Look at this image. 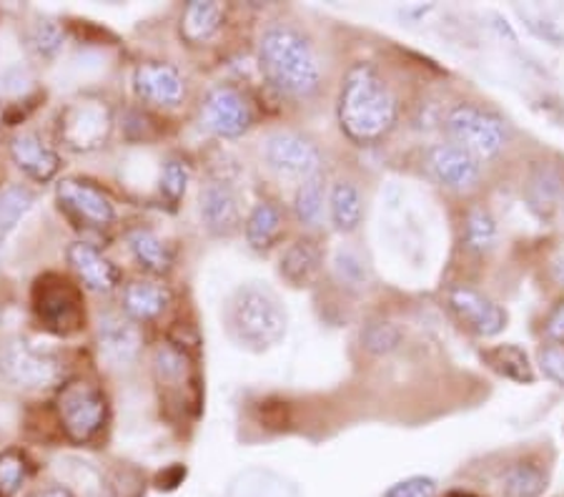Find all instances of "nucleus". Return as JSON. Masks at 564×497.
<instances>
[{
  "instance_id": "29",
  "label": "nucleus",
  "mask_w": 564,
  "mask_h": 497,
  "mask_svg": "<svg viewBox=\"0 0 564 497\" xmlns=\"http://www.w3.org/2000/svg\"><path fill=\"white\" fill-rule=\"evenodd\" d=\"M485 359L489 367L507 379H512L517 385H532L534 382V369L530 365L527 352L517 345H499L485 352Z\"/></svg>"
},
{
  "instance_id": "23",
  "label": "nucleus",
  "mask_w": 564,
  "mask_h": 497,
  "mask_svg": "<svg viewBox=\"0 0 564 497\" xmlns=\"http://www.w3.org/2000/svg\"><path fill=\"white\" fill-rule=\"evenodd\" d=\"M329 219L336 231H357L364 219L361 188L351 179H339L329 192Z\"/></svg>"
},
{
  "instance_id": "33",
  "label": "nucleus",
  "mask_w": 564,
  "mask_h": 497,
  "mask_svg": "<svg viewBox=\"0 0 564 497\" xmlns=\"http://www.w3.org/2000/svg\"><path fill=\"white\" fill-rule=\"evenodd\" d=\"M188 184H191V169L186 161L169 159L161 169V196L166 198L171 206H176L181 198L186 196Z\"/></svg>"
},
{
  "instance_id": "10",
  "label": "nucleus",
  "mask_w": 564,
  "mask_h": 497,
  "mask_svg": "<svg viewBox=\"0 0 564 497\" xmlns=\"http://www.w3.org/2000/svg\"><path fill=\"white\" fill-rule=\"evenodd\" d=\"M253 111L247 96L234 86H216L202 104V126L218 139H241L251 129Z\"/></svg>"
},
{
  "instance_id": "37",
  "label": "nucleus",
  "mask_w": 564,
  "mask_h": 497,
  "mask_svg": "<svg viewBox=\"0 0 564 497\" xmlns=\"http://www.w3.org/2000/svg\"><path fill=\"white\" fill-rule=\"evenodd\" d=\"M436 493H440V485H436L434 477L412 475L406 480L391 485L384 497H436Z\"/></svg>"
},
{
  "instance_id": "24",
  "label": "nucleus",
  "mask_w": 564,
  "mask_h": 497,
  "mask_svg": "<svg viewBox=\"0 0 564 497\" xmlns=\"http://www.w3.org/2000/svg\"><path fill=\"white\" fill-rule=\"evenodd\" d=\"M126 241H129L135 264L143 271H149V274H169L171 267H174V251H171L169 244L163 241L156 231L133 229L129 231Z\"/></svg>"
},
{
  "instance_id": "26",
  "label": "nucleus",
  "mask_w": 564,
  "mask_h": 497,
  "mask_svg": "<svg viewBox=\"0 0 564 497\" xmlns=\"http://www.w3.org/2000/svg\"><path fill=\"white\" fill-rule=\"evenodd\" d=\"M329 212V196H326V186L322 176H314L299 184L294 196V216L296 222L314 229L324 222V214Z\"/></svg>"
},
{
  "instance_id": "42",
  "label": "nucleus",
  "mask_w": 564,
  "mask_h": 497,
  "mask_svg": "<svg viewBox=\"0 0 564 497\" xmlns=\"http://www.w3.org/2000/svg\"><path fill=\"white\" fill-rule=\"evenodd\" d=\"M452 497H471V495H452Z\"/></svg>"
},
{
  "instance_id": "19",
  "label": "nucleus",
  "mask_w": 564,
  "mask_h": 497,
  "mask_svg": "<svg viewBox=\"0 0 564 497\" xmlns=\"http://www.w3.org/2000/svg\"><path fill=\"white\" fill-rule=\"evenodd\" d=\"M564 196V171L552 161H534L524 181L527 206L536 216H550L562 204Z\"/></svg>"
},
{
  "instance_id": "11",
  "label": "nucleus",
  "mask_w": 564,
  "mask_h": 497,
  "mask_svg": "<svg viewBox=\"0 0 564 497\" xmlns=\"http://www.w3.org/2000/svg\"><path fill=\"white\" fill-rule=\"evenodd\" d=\"M198 214L212 237H234L241 229V198L229 179H208L198 194Z\"/></svg>"
},
{
  "instance_id": "8",
  "label": "nucleus",
  "mask_w": 564,
  "mask_h": 497,
  "mask_svg": "<svg viewBox=\"0 0 564 497\" xmlns=\"http://www.w3.org/2000/svg\"><path fill=\"white\" fill-rule=\"evenodd\" d=\"M261 156L269 171H274L281 179L304 184L308 179L322 176V151H318L312 139H306V136L296 131L269 133L267 139H263Z\"/></svg>"
},
{
  "instance_id": "20",
  "label": "nucleus",
  "mask_w": 564,
  "mask_h": 497,
  "mask_svg": "<svg viewBox=\"0 0 564 497\" xmlns=\"http://www.w3.org/2000/svg\"><path fill=\"white\" fill-rule=\"evenodd\" d=\"M121 304L129 320L151 322L169 310L171 292L169 287L151 282V279H135V282L123 287Z\"/></svg>"
},
{
  "instance_id": "34",
  "label": "nucleus",
  "mask_w": 564,
  "mask_h": 497,
  "mask_svg": "<svg viewBox=\"0 0 564 497\" xmlns=\"http://www.w3.org/2000/svg\"><path fill=\"white\" fill-rule=\"evenodd\" d=\"M332 264H334L336 279H339L344 287L349 289L367 287V279H369L367 264H364V259L354 249H344V247L336 249Z\"/></svg>"
},
{
  "instance_id": "12",
  "label": "nucleus",
  "mask_w": 564,
  "mask_h": 497,
  "mask_svg": "<svg viewBox=\"0 0 564 497\" xmlns=\"http://www.w3.org/2000/svg\"><path fill=\"white\" fill-rule=\"evenodd\" d=\"M58 204L68 214L76 216L80 224L94 226V229H106L116 222V206L104 188L90 184L86 179H63L56 188Z\"/></svg>"
},
{
  "instance_id": "35",
  "label": "nucleus",
  "mask_w": 564,
  "mask_h": 497,
  "mask_svg": "<svg viewBox=\"0 0 564 497\" xmlns=\"http://www.w3.org/2000/svg\"><path fill=\"white\" fill-rule=\"evenodd\" d=\"M31 43H33V48L41 58L51 61L63 51V43H66V33H63V29L56 21H39L31 31Z\"/></svg>"
},
{
  "instance_id": "43",
  "label": "nucleus",
  "mask_w": 564,
  "mask_h": 497,
  "mask_svg": "<svg viewBox=\"0 0 564 497\" xmlns=\"http://www.w3.org/2000/svg\"><path fill=\"white\" fill-rule=\"evenodd\" d=\"M0 119H3V108H0Z\"/></svg>"
},
{
  "instance_id": "25",
  "label": "nucleus",
  "mask_w": 564,
  "mask_h": 497,
  "mask_svg": "<svg viewBox=\"0 0 564 497\" xmlns=\"http://www.w3.org/2000/svg\"><path fill=\"white\" fill-rule=\"evenodd\" d=\"M284 229V214H281L274 202H259L253 204L247 222H243V234H247V244L253 251H267L276 244Z\"/></svg>"
},
{
  "instance_id": "28",
  "label": "nucleus",
  "mask_w": 564,
  "mask_h": 497,
  "mask_svg": "<svg viewBox=\"0 0 564 497\" xmlns=\"http://www.w3.org/2000/svg\"><path fill=\"white\" fill-rule=\"evenodd\" d=\"M547 490V473L534 463H514L505 469L502 493L505 497H542Z\"/></svg>"
},
{
  "instance_id": "40",
  "label": "nucleus",
  "mask_w": 564,
  "mask_h": 497,
  "mask_svg": "<svg viewBox=\"0 0 564 497\" xmlns=\"http://www.w3.org/2000/svg\"><path fill=\"white\" fill-rule=\"evenodd\" d=\"M29 497H76V495H73L68 487H63V485H51V487H43V490L31 493Z\"/></svg>"
},
{
  "instance_id": "4",
  "label": "nucleus",
  "mask_w": 564,
  "mask_h": 497,
  "mask_svg": "<svg viewBox=\"0 0 564 497\" xmlns=\"http://www.w3.org/2000/svg\"><path fill=\"white\" fill-rule=\"evenodd\" d=\"M31 302L41 327L56 337H70L86 327L84 294L68 277L45 271L35 279Z\"/></svg>"
},
{
  "instance_id": "18",
  "label": "nucleus",
  "mask_w": 564,
  "mask_h": 497,
  "mask_svg": "<svg viewBox=\"0 0 564 497\" xmlns=\"http://www.w3.org/2000/svg\"><path fill=\"white\" fill-rule=\"evenodd\" d=\"M11 159L25 176L39 181V184H48L61 171L58 153L33 131H23L15 136L11 141Z\"/></svg>"
},
{
  "instance_id": "7",
  "label": "nucleus",
  "mask_w": 564,
  "mask_h": 497,
  "mask_svg": "<svg viewBox=\"0 0 564 497\" xmlns=\"http://www.w3.org/2000/svg\"><path fill=\"white\" fill-rule=\"evenodd\" d=\"M0 375L21 390H45L61 382L63 361L53 349L33 345L29 339H13L0 352Z\"/></svg>"
},
{
  "instance_id": "9",
  "label": "nucleus",
  "mask_w": 564,
  "mask_h": 497,
  "mask_svg": "<svg viewBox=\"0 0 564 497\" xmlns=\"http://www.w3.org/2000/svg\"><path fill=\"white\" fill-rule=\"evenodd\" d=\"M113 131L111 108L98 98H78L61 111L58 133L70 151H96Z\"/></svg>"
},
{
  "instance_id": "13",
  "label": "nucleus",
  "mask_w": 564,
  "mask_h": 497,
  "mask_svg": "<svg viewBox=\"0 0 564 497\" xmlns=\"http://www.w3.org/2000/svg\"><path fill=\"white\" fill-rule=\"evenodd\" d=\"M133 90L145 104L176 108L186 98V78L171 63L145 61L133 71Z\"/></svg>"
},
{
  "instance_id": "17",
  "label": "nucleus",
  "mask_w": 564,
  "mask_h": 497,
  "mask_svg": "<svg viewBox=\"0 0 564 497\" xmlns=\"http://www.w3.org/2000/svg\"><path fill=\"white\" fill-rule=\"evenodd\" d=\"M66 259L70 269L76 271L80 282L86 289L96 294H108L121 284V271L111 259L104 257L94 244L88 241H73L66 249Z\"/></svg>"
},
{
  "instance_id": "30",
  "label": "nucleus",
  "mask_w": 564,
  "mask_h": 497,
  "mask_svg": "<svg viewBox=\"0 0 564 497\" xmlns=\"http://www.w3.org/2000/svg\"><path fill=\"white\" fill-rule=\"evenodd\" d=\"M188 355L174 342H161L153 352V375L161 387H181L188 379Z\"/></svg>"
},
{
  "instance_id": "5",
  "label": "nucleus",
  "mask_w": 564,
  "mask_h": 497,
  "mask_svg": "<svg viewBox=\"0 0 564 497\" xmlns=\"http://www.w3.org/2000/svg\"><path fill=\"white\" fill-rule=\"evenodd\" d=\"M56 414L66 437L76 445H86L106 428L108 400L101 387L76 377L58 387Z\"/></svg>"
},
{
  "instance_id": "22",
  "label": "nucleus",
  "mask_w": 564,
  "mask_h": 497,
  "mask_svg": "<svg viewBox=\"0 0 564 497\" xmlns=\"http://www.w3.org/2000/svg\"><path fill=\"white\" fill-rule=\"evenodd\" d=\"M322 269V249L314 239H296L281 257L279 271L291 287H308Z\"/></svg>"
},
{
  "instance_id": "38",
  "label": "nucleus",
  "mask_w": 564,
  "mask_h": 497,
  "mask_svg": "<svg viewBox=\"0 0 564 497\" xmlns=\"http://www.w3.org/2000/svg\"><path fill=\"white\" fill-rule=\"evenodd\" d=\"M536 365L550 382L564 387V345H554V342L544 345L536 355Z\"/></svg>"
},
{
  "instance_id": "2",
  "label": "nucleus",
  "mask_w": 564,
  "mask_h": 497,
  "mask_svg": "<svg viewBox=\"0 0 564 497\" xmlns=\"http://www.w3.org/2000/svg\"><path fill=\"white\" fill-rule=\"evenodd\" d=\"M259 68L271 88L296 101L316 96L324 80L316 45L291 23H274L261 33Z\"/></svg>"
},
{
  "instance_id": "44",
  "label": "nucleus",
  "mask_w": 564,
  "mask_h": 497,
  "mask_svg": "<svg viewBox=\"0 0 564 497\" xmlns=\"http://www.w3.org/2000/svg\"><path fill=\"white\" fill-rule=\"evenodd\" d=\"M562 216H564V202H562Z\"/></svg>"
},
{
  "instance_id": "36",
  "label": "nucleus",
  "mask_w": 564,
  "mask_h": 497,
  "mask_svg": "<svg viewBox=\"0 0 564 497\" xmlns=\"http://www.w3.org/2000/svg\"><path fill=\"white\" fill-rule=\"evenodd\" d=\"M29 475V465H25L23 455L18 452H3L0 455V497H13L21 490Z\"/></svg>"
},
{
  "instance_id": "3",
  "label": "nucleus",
  "mask_w": 564,
  "mask_h": 497,
  "mask_svg": "<svg viewBox=\"0 0 564 497\" xmlns=\"http://www.w3.org/2000/svg\"><path fill=\"white\" fill-rule=\"evenodd\" d=\"M224 327L236 347L267 352L286 337L289 316L279 296L263 284H241L224 306Z\"/></svg>"
},
{
  "instance_id": "39",
  "label": "nucleus",
  "mask_w": 564,
  "mask_h": 497,
  "mask_svg": "<svg viewBox=\"0 0 564 497\" xmlns=\"http://www.w3.org/2000/svg\"><path fill=\"white\" fill-rule=\"evenodd\" d=\"M544 334H547V339L554 342V345H564V302H560L550 312L547 322H544Z\"/></svg>"
},
{
  "instance_id": "1",
  "label": "nucleus",
  "mask_w": 564,
  "mask_h": 497,
  "mask_svg": "<svg viewBox=\"0 0 564 497\" xmlns=\"http://www.w3.org/2000/svg\"><path fill=\"white\" fill-rule=\"evenodd\" d=\"M339 126L359 147L384 141L399 121V98L375 63H354L341 80Z\"/></svg>"
},
{
  "instance_id": "6",
  "label": "nucleus",
  "mask_w": 564,
  "mask_h": 497,
  "mask_svg": "<svg viewBox=\"0 0 564 497\" xmlns=\"http://www.w3.org/2000/svg\"><path fill=\"white\" fill-rule=\"evenodd\" d=\"M444 129H447L452 143H457L464 151H469L471 156L481 161V164L497 159L507 147L505 121L475 104L454 106L447 114Z\"/></svg>"
},
{
  "instance_id": "32",
  "label": "nucleus",
  "mask_w": 564,
  "mask_h": 497,
  "mask_svg": "<svg viewBox=\"0 0 564 497\" xmlns=\"http://www.w3.org/2000/svg\"><path fill=\"white\" fill-rule=\"evenodd\" d=\"M402 339H404V332L399 329L394 322H387V320L369 322L367 327L361 329V347L377 357L391 355V352L399 349V345H402Z\"/></svg>"
},
{
  "instance_id": "16",
  "label": "nucleus",
  "mask_w": 564,
  "mask_h": 497,
  "mask_svg": "<svg viewBox=\"0 0 564 497\" xmlns=\"http://www.w3.org/2000/svg\"><path fill=\"white\" fill-rule=\"evenodd\" d=\"M98 347L111 367H131L141 355V332L129 316L108 312L98 320Z\"/></svg>"
},
{
  "instance_id": "14",
  "label": "nucleus",
  "mask_w": 564,
  "mask_h": 497,
  "mask_svg": "<svg viewBox=\"0 0 564 497\" xmlns=\"http://www.w3.org/2000/svg\"><path fill=\"white\" fill-rule=\"evenodd\" d=\"M426 166H430V174L440 181L444 188L457 194L477 188L481 179V161L452 141L432 147L430 156H426Z\"/></svg>"
},
{
  "instance_id": "27",
  "label": "nucleus",
  "mask_w": 564,
  "mask_h": 497,
  "mask_svg": "<svg viewBox=\"0 0 564 497\" xmlns=\"http://www.w3.org/2000/svg\"><path fill=\"white\" fill-rule=\"evenodd\" d=\"M499 239V229H497V219L487 206L475 204L464 216V244H467L469 251L475 255H487L497 247Z\"/></svg>"
},
{
  "instance_id": "41",
  "label": "nucleus",
  "mask_w": 564,
  "mask_h": 497,
  "mask_svg": "<svg viewBox=\"0 0 564 497\" xmlns=\"http://www.w3.org/2000/svg\"><path fill=\"white\" fill-rule=\"evenodd\" d=\"M550 271H552V279H554V282H557L560 287H564V255H560V257H554V259H552V267H550Z\"/></svg>"
},
{
  "instance_id": "31",
  "label": "nucleus",
  "mask_w": 564,
  "mask_h": 497,
  "mask_svg": "<svg viewBox=\"0 0 564 497\" xmlns=\"http://www.w3.org/2000/svg\"><path fill=\"white\" fill-rule=\"evenodd\" d=\"M35 196L29 186L13 184L0 194V241L15 229V224L31 212Z\"/></svg>"
},
{
  "instance_id": "15",
  "label": "nucleus",
  "mask_w": 564,
  "mask_h": 497,
  "mask_svg": "<svg viewBox=\"0 0 564 497\" xmlns=\"http://www.w3.org/2000/svg\"><path fill=\"white\" fill-rule=\"evenodd\" d=\"M449 304L459 320L479 337H497L507 327V312L477 289L454 287L449 292Z\"/></svg>"
},
{
  "instance_id": "21",
  "label": "nucleus",
  "mask_w": 564,
  "mask_h": 497,
  "mask_svg": "<svg viewBox=\"0 0 564 497\" xmlns=\"http://www.w3.org/2000/svg\"><path fill=\"white\" fill-rule=\"evenodd\" d=\"M226 11L216 0H191L181 15V35L191 45H202L221 31Z\"/></svg>"
}]
</instances>
